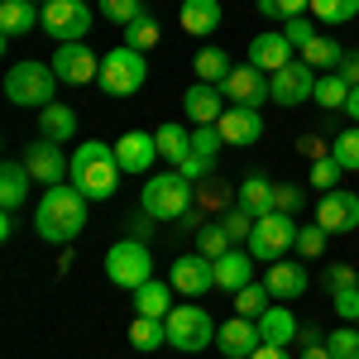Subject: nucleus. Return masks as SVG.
Returning <instances> with one entry per match:
<instances>
[{
	"instance_id": "obj_52",
	"label": "nucleus",
	"mask_w": 359,
	"mask_h": 359,
	"mask_svg": "<svg viewBox=\"0 0 359 359\" xmlns=\"http://www.w3.org/2000/svg\"><path fill=\"white\" fill-rule=\"evenodd\" d=\"M149 230H154V216L139 206L135 216H130V240H144V245H149Z\"/></svg>"
},
{
	"instance_id": "obj_24",
	"label": "nucleus",
	"mask_w": 359,
	"mask_h": 359,
	"mask_svg": "<svg viewBox=\"0 0 359 359\" xmlns=\"http://www.w3.org/2000/svg\"><path fill=\"white\" fill-rule=\"evenodd\" d=\"M182 34H192V39H206V34H216L221 29V0H182Z\"/></svg>"
},
{
	"instance_id": "obj_42",
	"label": "nucleus",
	"mask_w": 359,
	"mask_h": 359,
	"mask_svg": "<svg viewBox=\"0 0 359 359\" xmlns=\"http://www.w3.org/2000/svg\"><path fill=\"white\" fill-rule=\"evenodd\" d=\"M340 172H345V168H340V163L331 158V154H326V158H316V163H311V172H306V182H311L316 192H335Z\"/></svg>"
},
{
	"instance_id": "obj_8",
	"label": "nucleus",
	"mask_w": 359,
	"mask_h": 359,
	"mask_svg": "<svg viewBox=\"0 0 359 359\" xmlns=\"http://www.w3.org/2000/svg\"><path fill=\"white\" fill-rule=\"evenodd\" d=\"M106 278H111L115 287H125V292L144 287V283L154 278L149 245H144V240H115V245L106 249Z\"/></svg>"
},
{
	"instance_id": "obj_37",
	"label": "nucleus",
	"mask_w": 359,
	"mask_h": 359,
	"mask_svg": "<svg viewBox=\"0 0 359 359\" xmlns=\"http://www.w3.org/2000/svg\"><path fill=\"white\" fill-rule=\"evenodd\" d=\"M154 43H158V20L144 10L139 20H130V25H125V48H139V53H149Z\"/></svg>"
},
{
	"instance_id": "obj_34",
	"label": "nucleus",
	"mask_w": 359,
	"mask_h": 359,
	"mask_svg": "<svg viewBox=\"0 0 359 359\" xmlns=\"http://www.w3.org/2000/svg\"><path fill=\"white\" fill-rule=\"evenodd\" d=\"M269 306H273V292H269L264 283H245V287L235 292V316H249V321H259Z\"/></svg>"
},
{
	"instance_id": "obj_17",
	"label": "nucleus",
	"mask_w": 359,
	"mask_h": 359,
	"mask_svg": "<svg viewBox=\"0 0 359 359\" xmlns=\"http://www.w3.org/2000/svg\"><path fill=\"white\" fill-rule=\"evenodd\" d=\"M292 53H297V48L287 43V34H283V29H264V34H254V39H249V62H254L259 72H269V77H273L278 67H287Z\"/></svg>"
},
{
	"instance_id": "obj_21",
	"label": "nucleus",
	"mask_w": 359,
	"mask_h": 359,
	"mask_svg": "<svg viewBox=\"0 0 359 359\" xmlns=\"http://www.w3.org/2000/svg\"><path fill=\"white\" fill-rule=\"evenodd\" d=\"M182 111H187V120L192 125H221V86L211 82H196L187 86V96H182Z\"/></svg>"
},
{
	"instance_id": "obj_25",
	"label": "nucleus",
	"mask_w": 359,
	"mask_h": 359,
	"mask_svg": "<svg viewBox=\"0 0 359 359\" xmlns=\"http://www.w3.org/2000/svg\"><path fill=\"white\" fill-rule=\"evenodd\" d=\"M273 192H278V182H269L264 172H249L245 182H240V192H235V206H245L249 216L259 221V216L273 211Z\"/></svg>"
},
{
	"instance_id": "obj_27",
	"label": "nucleus",
	"mask_w": 359,
	"mask_h": 359,
	"mask_svg": "<svg viewBox=\"0 0 359 359\" xmlns=\"http://www.w3.org/2000/svg\"><path fill=\"white\" fill-rule=\"evenodd\" d=\"M168 311H172V283L149 278L144 287H135V316H158V321H168Z\"/></svg>"
},
{
	"instance_id": "obj_51",
	"label": "nucleus",
	"mask_w": 359,
	"mask_h": 359,
	"mask_svg": "<svg viewBox=\"0 0 359 359\" xmlns=\"http://www.w3.org/2000/svg\"><path fill=\"white\" fill-rule=\"evenodd\" d=\"M187 182H201V177H211V163L201 158V154H192V158H182V168H177Z\"/></svg>"
},
{
	"instance_id": "obj_60",
	"label": "nucleus",
	"mask_w": 359,
	"mask_h": 359,
	"mask_svg": "<svg viewBox=\"0 0 359 359\" xmlns=\"http://www.w3.org/2000/svg\"><path fill=\"white\" fill-rule=\"evenodd\" d=\"M39 5H53V0H39Z\"/></svg>"
},
{
	"instance_id": "obj_45",
	"label": "nucleus",
	"mask_w": 359,
	"mask_h": 359,
	"mask_svg": "<svg viewBox=\"0 0 359 359\" xmlns=\"http://www.w3.org/2000/svg\"><path fill=\"white\" fill-rule=\"evenodd\" d=\"M221 130H216V125H196L192 130V154H201V158H206V163H216V154H221Z\"/></svg>"
},
{
	"instance_id": "obj_15",
	"label": "nucleus",
	"mask_w": 359,
	"mask_h": 359,
	"mask_svg": "<svg viewBox=\"0 0 359 359\" xmlns=\"http://www.w3.org/2000/svg\"><path fill=\"white\" fill-rule=\"evenodd\" d=\"M53 72H57V82H67V86H86V82H96V72H101V57L91 53L86 43H57Z\"/></svg>"
},
{
	"instance_id": "obj_47",
	"label": "nucleus",
	"mask_w": 359,
	"mask_h": 359,
	"mask_svg": "<svg viewBox=\"0 0 359 359\" xmlns=\"http://www.w3.org/2000/svg\"><path fill=\"white\" fill-rule=\"evenodd\" d=\"M321 249H326V230L316 221L297 225V254H302V259H321Z\"/></svg>"
},
{
	"instance_id": "obj_31",
	"label": "nucleus",
	"mask_w": 359,
	"mask_h": 359,
	"mask_svg": "<svg viewBox=\"0 0 359 359\" xmlns=\"http://www.w3.org/2000/svg\"><path fill=\"white\" fill-rule=\"evenodd\" d=\"M302 62L311 67V72H321V67H326V72H340V62H345V48L335 43L331 34H316V39H311V43L302 48Z\"/></svg>"
},
{
	"instance_id": "obj_54",
	"label": "nucleus",
	"mask_w": 359,
	"mask_h": 359,
	"mask_svg": "<svg viewBox=\"0 0 359 359\" xmlns=\"http://www.w3.org/2000/svg\"><path fill=\"white\" fill-rule=\"evenodd\" d=\"M302 154H306V158H311V163H316V158H326V154H331V149H326V144H321V139L311 135V139H302Z\"/></svg>"
},
{
	"instance_id": "obj_19",
	"label": "nucleus",
	"mask_w": 359,
	"mask_h": 359,
	"mask_svg": "<svg viewBox=\"0 0 359 359\" xmlns=\"http://www.w3.org/2000/svg\"><path fill=\"white\" fill-rule=\"evenodd\" d=\"M216 345H221L225 359H249L259 345H264V335H259V321H249V316H230L221 331H216Z\"/></svg>"
},
{
	"instance_id": "obj_10",
	"label": "nucleus",
	"mask_w": 359,
	"mask_h": 359,
	"mask_svg": "<svg viewBox=\"0 0 359 359\" xmlns=\"http://www.w3.org/2000/svg\"><path fill=\"white\" fill-rule=\"evenodd\" d=\"M20 163H25L29 177H34V182H43V187H57V182H67V177H72V158L62 154V144H53V139L29 144Z\"/></svg>"
},
{
	"instance_id": "obj_41",
	"label": "nucleus",
	"mask_w": 359,
	"mask_h": 359,
	"mask_svg": "<svg viewBox=\"0 0 359 359\" xmlns=\"http://www.w3.org/2000/svg\"><path fill=\"white\" fill-rule=\"evenodd\" d=\"M254 5H259V15L273 20V25H287V20H297L302 10H311V0H254Z\"/></svg>"
},
{
	"instance_id": "obj_7",
	"label": "nucleus",
	"mask_w": 359,
	"mask_h": 359,
	"mask_svg": "<svg viewBox=\"0 0 359 359\" xmlns=\"http://www.w3.org/2000/svg\"><path fill=\"white\" fill-rule=\"evenodd\" d=\"M249 254L264 259V264H278L297 249V216H283V211H269L254 221V235H249Z\"/></svg>"
},
{
	"instance_id": "obj_23",
	"label": "nucleus",
	"mask_w": 359,
	"mask_h": 359,
	"mask_svg": "<svg viewBox=\"0 0 359 359\" xmlns=\"http://www.w3.org/2000/svg\"><path fill=\"white\" fill-rule=\"evenodd\" d=\"M245 283H254V254L235 245L230 254L216 259V287H221V292H240Z\"/></svg>"
},
{
	"instance_id": "obj_28",
	"label": "nucleus",
	"mask_w": 359,
	"mask_h": 359,
	"mask_svg": "<svg viewBox=\"0 0 359 359\" xmlns=\"http://www.w3.org/2000/svg\"><path fill=\"white\" fill-rule=\"evenodd\" d=\"M77 135V111L72 106H43L39 111V139H53V144H67V139Z\"/></svg>"
},
{
	"instance_id": "obj_35",
	"label": "nucleus",
	"mask_w": 359,
	"mask_h": 359,
	"mask_svg": "<svg viewBox=\"0 0 359 359\" xmlns=\"http://www.w3.org/2000/svg\"><path fill=\"white\" fill-rule=\"evenodd\" d=\"M192 67H196V77H201V82L221 86L225 77H230V67H235V62H230V53H225V48H201Z\"/></svg>"
},
{
	"instance_id": "obj_32",
	"label": "nucleus",
	"mask_w": 359,
	"mask_h": 359,
	"mask_svg": "<svg viewBox=\"0 0 359 359\" xmlns=\"http://www.w3.org/2000/svg\"><path fill=\"white\" fill-rule=\"evenodd\" d=\"M130 345H135L139 355L163 350V345H168V321H158V316H135V326H130Z\"/></svg>"
},
{
	"instance_id": "obj_36",
	"label": "nucleus",
	"mask_w": 359,
	"mask_h": 359,
	"mask_svg": "<svg viewBox=\"0 0 359 359\" xmlns=\"http://www.w3.org/2000/svg\"><path fill=\"white\" fill-rule=\"evenodd\" d=\"M230 249H235V240L225 235V225H221V221L196 225V254H206V259H221V254H230Z\"/></svg>"
},
{
	"instance_id": "obj_16",
	"label": "nucleus",
	"mask_w": 359,
	"mask_h": 359,
	"mask_svg": "<svg viewBox=\"0 0 359 359\" xmlns=\"http://www.w3.org/2000/svg\"><path fill=\"white\" fill-rule=\"evenodd\" d=\"M115 158H120V172H135V177H144V172L154 168V158H163V154H158V139H154V135L130 130V135L115 139Z\"/></svg>"
},
{
	"instance_id": "obj_6",
	"label": "nucleus",
	"mask_w": 359,
	"mask_h": 359,
	"mask_svg": "<svg viewBox=\"0 0 359 359\" xmlns=\"http://www.w3.org/2000/svg\"><path fill=\"white\" fill-rule=\"evenodd\" d=\"M168 345L177 355H201L206 345H216V321L206 316V306L182 302L168 311Z\"/></svg>"
},
{
	"instance_id": "obj_61",
	"label": "nucleus",
	"mask_w": 359,
	"mask_h": 359,
	"mask_svg": "<svg viewBox=\"0 0 359 359\" xmlns=\"http://www.w3.org/2000/svg\"><path fill=\"white\" fill-rule=\"evenodd\" d=\"M82 5H86V0H82Z\"/></svg>"
},
{
	"instance_id": "obj_49",
	"label": "nucleus",
	"mask_w": 359,
	"mask_h": 359,
	"mask_svg": "<svg viewBox=\"0 0 359 359\" xmlns=\"http://www.w3.org/2000/svg\"><path fill=\"white\" fill-rule=\"evenodd\" d=\"M283 34H287V43H292V48H306V43H311L321 29L311 25L306 15H297V20H287V25H283Z\"/></svg>"
},
{
	"instance_id": "obj_59",
	"label": "nucleus",
	"mask_w": 359,
	"mask_h": 359,
	"mask_svg": "<svg viewBox=\"0 0 359 359\" xmlns=\"http://www.w3.org/2000/svg\"><path fill=\"white\" fill-rule=\"evenodd\" d=\"M345 115H350V120H355V125H359V86H355V91H350V106H345Z\"/></svg>"
},
{
	"instance_id": "obj_3",
	"label": "nucleus",
	"mask_w": 359,
	"mask_h": 359,
	"mask_svg": "<svg viewBox=\"0 0 359 359\" xmlns=\"http://www.w3.org/2000/svg\"><path fill=\"white\" fill-rule=\"evenodd\" d=\"M139 206L154 216V221H182L187 211H196V182H187L182 172H158L144 182Z\"/></svg>"
},
{
	"instance_id": "obj_30",
	"label": "nucleus",
	"mask_w": 359,
	"mask_h": 359,
	"mask_svg": "<svg viewBox=\"0 0 359 359\" xmlns=\"http://www.w3.org/2000/svg\"><path fill=\"white\" fill-rule=\"evenodd\" d=\"M154 139H158V154H163L172 168H182V158H192V135H187L177 120L158 125V130H154Z\"/></svg>"
},
{
	"instance_id": "obj_5",
	"label": "nucleus",
	"mask_w": 359,
	"mask_h": 359,
	"mask_svg": "<svg viewBox=\"0 0 359 359\" xmlns=\"http://www.w3.org/2000/svg\"><path fill=\"white\" fill-rule=\"evenodd\" d=\"M144 82H149V62H144V53L139 48H111V53L101 57V72H96V86L106 91V96H135V91H144Z\"/></svg>"
},
{
	"instance_id": "obj_22",
	"label": "nucleus",
	"mask_w": 359,
	"mask_h": 359,
	"mask_svg": "<svg viewBox=\"0 0 359 359\" xmlns=\"http://www.w3.org/2000/svg\"><path fill=\"white\" fill-rule=\"evenodd\" d=\"M43 25V5L39 0H0V34L5 39H20L29 29Z\"/></svg>"
},
{
	"instance_id": "obj_50",
	"label": "nucleus",
	"mask_w": 359,
	"mask_h": 359,
	"mask_svg": "<svg viewBox=\"0 0 359 359\" xmlns=\"http://www.w3.org/2000/svg\"><path fill=\"white\" fill-rule=\"evenodd\" d=\"M335 316H340V321H350V326H359V287L335 292Z\"/></svg>"
},
{
	"instance_id": "obj_43",
	"label": "nucleus",
	"mask_w": 359,
	"mask_h": 359,
	"mask_svg": "<svg viewBox=\"0 0 359 359\" xmlns=\"http://www.w3.org/2000/svg\"><path fill=\"white\" fill-rule=\"evenodd\" d=\"M221 225H225V235H230L235 245H249V235H254V216H249L245 206H230L221 216Z\"/></svg>"
},
{
	"instance_id": "obj_56",
	"label": "nucleus",
	"mask_w": 359,
	"mask_h": 359,
	"mask_svg": "<svg viewBox=\"0 0 359 359\" xmlns=\"http://www.w3.org/2000/svg\"><path fill=\"white\" fill-rule=\"evenodd\" d=\"M321 340H326V335L316 331V326H302V331H297V345H321Z\"/></svg>"
},
{
	"instance_id": "obj_57",
	"label": "nucleus",
	"mask_w": 359,
	"mask_h": 359,
	"mask_svg": "<svg viewBox=\"0 0 359 359\" xmlns=\"http://www.w3.org/2000/svg\"><path fill=\"white\" fill-rule=\"evenodd\" d=\"M302 359H331V350H326V340H321V345H302Z\"/></svg>"
},
{
	"instance_id": "obj_29",
	"label": "nucleus",
	"mask_w": 359,
	"mask_h": 359,
	"mask_svg": "<svg viewBox=\"0 0 359 359\" xmlns=\"http://www.w3.org/2000/svg\"><path fill=\"white\" fill-rule=\"evenodd\" d=\"M29 182H34V177H29L25 163H5L0 168V206H5V211H20L29 201Z\"/></svg>"
},
{
	"instance_id": "obj_2",
	"label": "nucleus",
	"mask_w": 359,
	"mask_h": 359,
	"mask_svg": "<svg viewBox=\"0 0 359 359\" xmlns=\"http://www.w3.org/2000/svg\"><path fill=\"white\" fill-rule=\"evenodd\" d=\"M86 201H111L120 187V158L115 144H77L72 149V177H67Z\"/></svg>"
},
{
	"instance_id": "obj_46",
	"label": "nucleus",
	"mask_w": 359,
	"mask_h": 359,
	"mask_svg": "<svg viewBox=\"0 0 359 359\" xmlns=\"http://www.w3.org/2000/svg\"><path fill=\"white\" fill-rule=\"evenodd\" d=\"M96 5H101V15L111 25H130V20L144 15V0H96Z\"/></svg>"
},
{
	"instance_id": "obj_1",
	"label": "nucleus",
	"mask_w": 359,
	"mask_h": 359,
	"mask_svg": "<svg viewBox=\"0 0 359 359\" xmlns=\"http://www.w3.org/2000/svg\"><path fill=\"white\" fill-rule=\"evenodd\" d=\"M34 230H39V240H48V245H72L86 230V196L77 192L72 182L43 187L39 206H34Z\"/></svg>"
},
{
	"instance_id": "obj_11",
	"label": "nucleus",
	"mask_w": 359,
	"mask_h": 359,
	"mask_svg": "<svg viewBox=\"0 0 359 359\" xmlns=\"http://www.w3.org/2000/svg\"><path fill=\"white\" fill-rule=\"evenodd\" d=\"M269 91H273L278 106H302V101H316V72L306 67L302 57H292L287 67H278L269 77Z\"/></svg>"
},
{
	"instance_id": "obj_4",
	"label": "nucleus",
	"mask_w": 359,
	"mask_h": 359,
	"mask_svg": "<svg viewBox=\"0 0 359 359\" xmlns=\"http://www.w3.org/2000/svg\"><path fill=\"white\" fill-rule=\"evenodd\" d=\"M53 91H57V72L53 62H15L10 72H5V96H10V106H53Z\"/></svg>"
},
{
	"instance_id": "obj_58",
	"label": "nucleus",
	"mask_w": 359,
	"mask_h": 359,
	"mask_svg": "<svg viewBox=\"0 0 359 359\" xmlns=\"http://www.w3.org/2000/svg\"><path fill=\"white\" fill-rule=\"evenodd\" d=\"M10 235H15V211H5V216H0V240H10Z\"/></svg>"
},
{
	"instance_id": "obj_20",
	"label": "nucleus",
	"mask_w": 359,
	"mask_h": 359,
	"mask_svg": "<svg viewBox=\"0 0 359 359\" xmlns=\"http://www.w3.org/2000/svg\"><path fill=\"white\" fill-rule=\"evenodd\" d=\"M264 287L273 292V302H292V297L306 292V269L292 264V259H278V264H269V273H264Z\"/></svg>"
},
{
	"instance_id": "obj_38",
	"label": "nucleus",
	"mask_w": 359,
	"mask_h": 359,
	"mask_svg": "<svg viewBox=\"0 0 359 359\" xmlns=\"http://www.w3.org/2000/svg\"><path fill=\"white\" fill-rule=\"evenodd\" d=\"M316 25H350L359 15V0H311Z\"/></svg>"
},
{
	"instance_id": "obj_9",
	"label": "nucleus",
	"mask_w": 359,
	"mask_h": 359,
	"mask_svg": "<svg viewBox=\"0 0 359 359\" xmlns=\"http://www.w3.org/2000/svg\"><path fill=\"white\" fill-rule=\"evenodd\" d=\"M43 34H53L57 43H86L91 10L82 0H53V5H43Z\"/></svg>"
},
{
	"instance_id": "obj_55",
	"label": "nucleus",
	"mask_w": 359,
	"mask_h": 359,
	"mask_svg": "<svg viewBox=\"0 0 359 359\" xmlns=\"http://www.w3.org/2000/svg\"><path fill=\"white\" fill-rule=\"evenodd\" d=\"M249 359H292V355H287V350H278V345H259Z\"/></svg>"
},
{
	"instance_id": "obj_18",
	"label": "nucleus",
	"mask_w": 359,
	"mask_h": 359,
	"mask_svg": "<svg viewBox=\"0 0 359 359\" xmlns=\"http://www.w3.org/2000/svg\"><path fill=\"white\" fill-rule=\"evenodd\" d=\"M216 130H221L225 144L245 149V144H259V139H264V115H259V106H225Z\"/></svg>"
},
{
	"instance_id": "obj_26",
	"label": "nucleus",
	"mask_w": 359,
	"mask_h": 359,
	"mask_svg": "<svg viewBox=\"0 0 359 359\" xmlns=\"http://www.w3.org/2000/svg\"><path fill=\"white\" fill-rule=\"evenodd\" d=\"M259 335H264V345H278V350H287L292 340H297V316L287 311L283 302H273L264 316H259Z\"/></svg>"
},
{
	"instance_id": "obj_13",
	"label": "nucleus",
	"mask_w": 359,
	"mask_h": 359,
	"mask_svg": "<svg viewBox=\"0 0 359 359\" xmlns=\"http://www.w3.org/2000/svg\"><path fill=\"white\" fill-rule=\"evenodd\" d=\"M221 96L230 101V106H264V101H273V91H269V72H259L254 62L230 67V77L221 82Z\"/></svg>"
},
{
	"instance_id": "obj_40",
	"label": "nucleus",
	"mask_w": 359,
	"mask_h": 359,
	"mask_svg": "<svg viewBox=\"0 0 359 359\" xmlns=\"http://www.w3.org/2000/svg\"><path fill=\"white\" fill-rule=\"evenodd\" d=\"M326 350H331V359H359V326H335L331 335H326Z\"/></svg>"
},
{
	"instance_id": "obj_39",
	"label": "nucleus",
	"mask_w": 359,
	"mask_h": 359,
	"mask_svg": "<svg viewBox=\"0 0 359 359\" xmlns=\"http://www.w3.org/2000/svg\"><path fill=\"white\" fill-rule=\"evenodd\" d=\"M331 158L345 168V172H359V125L331 139Z\"/></svg>"
},
{
	"instance_id": "obj_33",
	"label": "nucleus",
	"mask_w": 359,
	"mask_h": 359,
	"mask_svg": "<svg viewBox=\"0 0 359 359\" xmlns=\"http://www.w3.org/2000/svg\"><path fill=\"white\" fill-rule=\"evenodd\" d=\"M350 91H355V86L345 82L340 72H321V77H316V106H326V111H345V106H350Z\"/></svg>"
},
{
	"instance_id": "obj_14",
	"label": "nucleus",
	"mask_w": 359,
	"mask_h": 359,
	"mask_svg": "<svg viewBox=\"0 0 359 359\" xmlns=\"http://www.w3.org/2000/svg\"><path fill=\"white\" fill-rule=\"evenodd\" d=\"M316 225L326 235H355L359 230V196L355 192H321V206H316Z\"/></svg>"
},
{
	"instance_id": "obj_53",
	"label": "nucleus",
	"mask_w": 359,
	"mask_h": 359,
	"mask_svg": "<svg viewBox=\"0 0 359 359\" xmlns=\"http://www.w3.org/2000/svg\"><path fill=\"white\" fill-rule=\"evenodd\" d=\"M340 77L350 86H359V53H345V62H340Z\"/></svg>"
},
{
	"instance_id": "obj_12",
	"label": "nucleus",
	"mask_w": 359,
	"mask_h": 359,
	"mask_svg": "<svg viewBox=\"0 0 359 359\" xmlns=\"http://www.w3.org/2000/svg\"><path fill=\"white\" fill-rule=\"evenodd\" d=\"M172 292H182V297H201V292H211L216 287V259H206V254H182V259H172Z\"/></svg>"
},
{
	"instance_id": "obj_48",
	"label": "nucleus",
	"mask_w": 359,
	"mask_h": 359,
	"mask_svg": "<svg viewBox=\"0 0 359 359\" xmlns=\"http://www.w3.org/2000/svg\"><path fill=\"white\" fill-rule=\"evenodd\" d=\"M302 201H306V192L297 187V182H278V192H273V211H283V216H297V211H302Z\"/></svg>"
},
{
	"instance_id": "obj_44",
	"label": "nucleus",
	"mask_w": 359,
	"mask_h": 359,
	"mask_svg": "<svg viewBox=\"0 0 359 359\" xmlns=\"http://www.w3.org/2000/svg\"><path fill=\"white\" fill-rule=\"evenodd\" d=\"M321 283H326V292H350V287H359V269H350V264H326V273H321Z\"/></svg>"
}]
</instances>
